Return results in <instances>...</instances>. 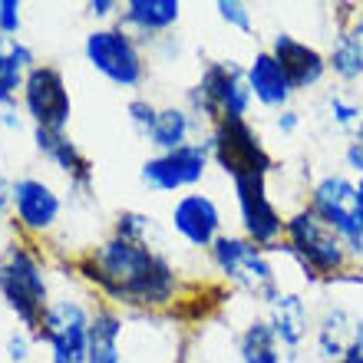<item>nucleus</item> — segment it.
Instances as JSON below:
<instances>
[{
  "label": "nucleus",
  "mask_w": 363,
  "mask_h": 363,
  "mask_svg": "<svg viewBox=\"0 0 363 363\" xmlns=\"http://www.w3.org/2000/svg\"><path fill=\"white\" fill-rule=\"evenodd\" d=\"M83 274L103 287L113 301L133 307H162L172 301L179 287L172 264L159 251L125 238L99 245L83 261Z\"/></svg>",
  "instance_id": "obj_1"
},
{
  "label": "nucleus",
  "mask_w": 363,
  "mask_h": 363,
  "mask_svg": "<svg viewBox=\"0 0 363 363\" xmlns=\"http://www.w3.org/2000/svg\"><path fill=\"white\" fill-rule=\"evenodd\" d=\"M0 294L7 301V307L20 317V324L30 334L40 337L43 327V314H47V277L33 251L23 245H7V251L0 255Z\"/></svg>",
  "instance_id": "obj_2"
},
{
  "label": "nucleus",
  "mask_w": 363,
  "mask_h": 363,
  "mask_svg": "<svg viewBox=\"0 0 363 363\" xmlns=\"http://www.w3.org/2000/svg\"><path fill=\"white\" fill-rule=\"evenodd\" d=\"M311 211L320 221H327L350 245V251L363 255V205L354 182L344 175H324L314 185Z\"/></svg>",
  "instance_id": "obj_3"
},
{
  "label": "nucleus",
  "mask_w": 363,
  "mask_h": 363,
  "mask_svg": "<svg viewBox=\"0 0 363 363\" xmlns=\"http://www.w3.org/2000/svg\"><path fill=\"white\" fill-rule=\"evenodd\" d=\"M211 255H215V264H218L221 274L228 277V281H235V284L251 291V294L264 297L268 304L277 301L274 268H271V261L261 255V248H255V241L218 235V241L211 245Z\"/></svg>",
  "instance_id": "obj_4"
},
{
  "label": "nucleus",
  "mask_w": 363,
  "mask_h": 363,
  "mask_svg": "<svg viewBox=\"0 0 363 363\" xmlns=\"http://www.w3.org/2000/svg\"><path fill=\"white\" fill-rule=\"evenodd\" d=\"M287 238H291V248L301 255L311 271L317 274H334V271L344 268L347 251H344V238L337 235L327 221H320L311 208L297 211L294 218H287L284 225Z\"/></svg>",
  "instance_id": "obj_5"
},
{
  "label": "nucleus",
  "mask_w": 363,
  "mask_h": 363,
  "mask_svg": "<svg viewBox=\"0 0 363 363\" xmlns=\"http://www.w3.org/2000/svg\"><path fill=\"white\" fill-rule=\"evenodd\" d=\"M195 99L208 116L215 119H245L251 106V86H248V69L238 63H211L201 73V83L195 89Z\"/></svg>",
  "instance_id": "obj_6"
},
{
  "label": "nucleus",
  "mask_w": 363,
  "mask_h": 363,
  "mask_svg": "<svg viewBox=\"0 0 363 363\" xmlns=\"http://www.w3.org/2000/svg\"><path fill=\"white\" fill-rule=\"evenodd\" d=\"M40 337L53 350V363H86L89 314L77 301H50Z\"/></svg>",
  "instance_id": "obj_7"
},
{
  "label": "nucleus",
  "mask_w": 363,
  "mask_h": 363,
  "mask_svg": "<svg viewBox=\"0 0 363 363\" xmlns=\"http://www.w3.org/2000/svg\"><path fill=\"white\" fill-rule=\"evenodd\" d=\"M86 60L96 73H103L116 86H139L143 79V57L129 33L123 30H93L86 37Z\"/></svg>",
  "instance_id": "obj_8"
},
{
  "label": "nucleus",
  "mask_w": 363,
  "mask_h": 363,
  "mask_svg": "<svg viewBox=\"0 0 363 363\" xmlns=\"http://www.w3.org/2000/svg\"><path fill=\"white\" fill-rule=\"evenodd\" d=\"M208 149L215 152L218 165L231 179H238V175H268L271 169L268 152L261 149L258 135L251 133L245 119H221Z\"/></svg>",
  "instance_id": "obj_9"
},
{
  "label": "nucleus",
  "mask_w": 363,
  "mask_h": 363,
  "mask_svg": "<svg viewBox=\"0 0 363 363\" xmlns=\"http://www.w3.org/2000/svg\"><path fill=\"white\" fill-rule=\"evenodd\" d=\"M23 106L37 129L63 133L69 123V89L63 83V73L53 67H33L23 79Z\"/></svg>",
  "instance_id": "obj_10"
},
{
  "label": "nucleus",
  "mask_w": 363,
  "mask_h": 363,
  "mask_svg": "<svg viewBox=\"0 0 363 363\" xmlns=\"http://www.w3.org/2000/svg\"><path fill=\"white\" fill-rule=\"evenodd\" d=\"M208 169V145H182L172 152H162L149 159L143 165V182L152 185L155 191H175V189H189L195 182L205 179Z\"/></svg>",
  "instance_id": "obj_11"
},
{
  "label": "nucleus",
  "mask_w": 363,
  "mask_h": 363,
  "mask_svg": "<svg viewBox=\"0 0 363 363\" xmlns=\"http://www.w3.org/2000/svg\"><path fill=\"white\" fill-rule=\"evenodd\" d=\"M264 179L268 175H238V179H231L235 182V195H238L241 221H245V231L251 235L255 245H271L287 225V221H281L274 205H271Z\"/></svg>",
  "instance_id": "obj_12"
},
{
  "label": "nucleus",
  "mask_w": 363,
  "mask_h": 363,
  "mask_svg": "<svg viewBox=\"0 0 363 363\" xmlns=\"http://www.w3.org/2000/svg\"><path fill=\"white\" fill-rule=\"evenodd\" d=\"M172 225L195 248H208L218 241L221 211L208 195H182L172 208Z\"/></svg>",
  "instance_id": "obj_13"
},
{
  "label": "nucleus",
  "mask_w": 363,
  "mask_h": 363,
  "mask_svg": "<svg viewBox=\"0 0 363 363\" xmlns=\"http://www.w3.org/2000/svg\"><path fill=\"white\" fill-rule=\"evenodd\" d=\"M271 57L281 63L284 77L291 79L294 89H311L317 86L327 73V60L317 53L314 47H307L301 40H294L291 33H277L274 47H271Z\"/></svg>",
  "instance_id": "obj_14"
},
{
  "label": "nucleus",
  "mask_w": 363,
  "mask_h": 363,
  "mask_svg": "<svg viewBox=\"0 0 363 363\" xmlns=\"http://www.w3.org/2000/svg\"><path fill=\"white\" fill-rule=\"evenodd\" d=\"M13 208L23 228L47 231L60 218V195L40 179H17L13 182Z\"/></svg>",
  "instance_id": "obj_15"
},
{
  "label": "nucleus",
  "mask_w": 363,
  "mask_h": 363,
  "mask_svg": "<svg viewBox=\"0 0 363 363\" xmlns=\"http://www.w3.org/2000/svg\"><path fill=\"white\" fill-rule=\"evenodd\" d=\"M317 350L324 360H344L350 350H363V320L344 307H330L317 327Z\"/></svg>",
  "instance_id": "obj_16"
},
{
  "label": "nucleus",
  "mask_w": 363,
  "mask_h": 363,
  "mask_svg": "<svg viewBox=\"0 0 363 363\" xmlns=\"http://www.w3.org/2000/svg\"><path fill=\"white\" fill-rule=\"evenodd\" d=\"M248 86H251V96H255L261 106H271V109L284 106L287 99H291V93H294L291 79L284 77L281 63L271 57L268 50L251 60V67H248Z\"/></svg>",
  "instance_id": "obj_17"
},
{
  "label": "nucleus",
  "mask_w": 363,
  "mask_h": 363,
  "mask_svg": "<svg viewBox=\"0 0 363 363\" xmlns=\"http://www.w3.org/2000/svg\"><path fill=\"white\" fill-rule=\"evenodd\" d=\"M241 363H291V347L277 337L271 320H255L238 340Z\"/></svg>",
  "instance_id": "obj_18"
},
{
  "label": "nucleus",
  "mask_w": 363,
  "mask_h": 363,
  "mask_svg": "<svg viewBox=\"0 0 363 363\" xmlns=\"http://www.w3.org/2000/svg\"><path fill=\"white\" fill-rule=\"evenodd\" d=\"M119 334H123V320L116 311H96L89 317V354L86 363H123L119 357Z\"/></svg>",
  "instance_id": "obj_19"
},
{
  "label": "nucleus",
  "mask_w": 363,
  "mask_h": 363,
  "mask_svg": "<svg viewBox=\"0 0 363 363\" xmlns=\"http://www.w3.org/2000/svg\"><path fill=\"white\" fill-rule=\"evenodd\" d=\"M37 149L47 155L50 162L57 165L60 172H67L69 179H77L79 185L89 182V162L83 159L77 145L69 143L63 133H47V129H37Z\"/></svg>",
  "instance_id": "obj_20"
},
{
  "label": "nucleus",
  "mask_w": 363,
  "mask_h": 363,
  "mask_svg": "<svg viewBox=\"0 0 363 363\" xmlns=\"http://www.w3.org/2000/svg\"><path fill=\"white\" fill-rule=\"evenodd\" d=\"M307 324H311V317H307L304 301L297 294H277V301L271 304V327L291 350L304 340Z\"/></svg>",
  "instance_id": "obj_21"
},
{
  "label": "nucleus",
  "mask_w": 363,
  "mask_h": 363,
  "mask_svg": "<svg viewBox=\"0 0 363 363\" xmlns=\"http://www.w3.org/2000/svg\"><path fill=\"white\" fill-rule=\"evenodd\" d=\"M33 69V53L20 40H7L0 50V103H13L17 89H23V79Z\"/></svg>",
  "instance_id": "obj_22"
},
{
  "label": "nucleus",
  "mask_w": 363,
  "mask_h": 363,
  "mask_svg": "<svg viewBox=\"0 0 363 363\" xmlns=\"http://www.w3.org/2000/svg\"><path fill=\"white\" fill-rule=\"evenodd\" d=\"M189 133H191L189 113H185V109H175V106H169V109H159V113H155V123L149 125L145 139H149L155 149L172 152V149L189 145V143H185V139H189Z\"/></svg>",
  "instance_id": "obj_23"
},
{
  "label": "nucleus",
  "mask_w": 363,
  "mask_h": 363,
  "mask_svg": "<svg viewBox=\"0 0 363 363\" xmlns=\"http://www.w3.org/2000/svg\"><path fill=\"white\" fill-rule=\"evenodd\" d=\"M182 7L179 0H129L125 4V23L145 30V33H155V30H165L172 27L179 20Z\"/></svg>",
  "instance_id": "obj_24"
},
{
  "label": "nucleus",
  "mask_w": 363,
  "mask_h": 363,
  "mask_svg": "<svg viewBox=\"0 0 363 363\" xmlns=\"http://www.w3.org/2000/svg\"><path fill=\"white\" fill-rule=\"evenodd\" d=\"M327 67L334 69L340 79H360L363 77V57H360V50H357L347 37L337 40V47L330 50V57H327Z\"/></svg>",
  "instance_id": "obj_25"
},
{
  "label": "nucleus",
  "mask_w": 363,
  "mask_h": 363,
  "mask_svg": "<svg viewBox=\"0 0 363 363\" xmlns=\"http://www.w3.org/2000/svg\"><path fill=\"white\" fill-rule=\"evenodd\" d=\"M149 235H155V225L152 218H145V215H123L119 225H116V238H125V241H135V245H149ZM152 248V245H149Z\"/></svg>",
  "instance_id": "obj_26"
},
{
  "label": "nucleus",
  "mask_w": 363,
  "mask_h": 363,
  "mask_svg": "<svg viewBox=\"0 0 363 363\" xmlns=\"http://www.w3.org/2000/svg\"><path fill=\"white\" fill-rule=\"evenodd\" d=\"M221 13V20L225 23H231V27H238V30H245V33H251V13H248V7L245 4H238V0H221L218 7H215Z\"/></svg>",
  "instance_id": "obj_27"
},
{
  "label": "nucleus",
  "mask_w": 363,
  "mask_h": 363,
  "mask_svg": "<svg viewBox=\"0 0 363 363\" xmlns=\"http://www.w3.org/2000/svg\"><path fill=\"white\" fill-rule=\"evenodd\" d=\"M0 33L13 40L20 33V4L17 0H0Z\"/></svg>",
  "instance_id": "obj_28"
},
{
  "label": "nucleus",
  "mask_w": 363,
  "mask_h": 363,
  "mask_svg": "<svg viewBox=\"0 0 363 363\" xmlns=\"http://www.w3.org/2000/svg\"><path fill=\"white\" fill-rule=\"evenodd\" d=\"M330 113H334V119L340 125H354V123H360L363 109L357 103H347L344 96H334V99H330Z\"/></svg>",
  "instance_id": "obj_29"
},
{
  "label": "nucleus",
  "mask_w": 363,
  "mask_h": 363,
  "mask_svg": "<svg viewBox=\"0 0 363 363\" xmlns=\"http://www.w3.org/2000/svg\"><path fill=\"white\" fill-rule=\"evenodd\" d=\"M155 113H159V109L149 106V103H143V99H133V103H129V119L143 129V135L149 133V125L155 123Z\"/></svg>",
  "instance_id": "obj_30"
},
{
  "label": "nucleus",
  "mask_w": 363,
  "mask_h": 363,
  "mask_svg": "<svg viewBox=\"0 0 363 363\" xmlns=\"http://www.w3.org/2000/svg\"><path fill=\"white\" fill-rule=\"evenodd\" d=\"M27 350H30V340H27V334H10L7 337V357L13 363H23L27 360Z\"/></svg>",
  "instance_id": "obj_31"
},
{
  "label": "nucleus",
  "mask_w": 363,
  "mask_h": 363,
  "mask_svg": "<svg viewBox=\"0 0 363 363\" xmlns=\"http://www.w3.org/2000/svg\"><path fill=\"white\" fill-rule=\"evenodd\" d=\"M347 165L363 175V125H360V133L354 135V143L347 145Z\"/></svg>",
  "instance_id": "obj_32"
},
{
  "label": "nucleus",
  "mask_w": 363,
  "mask_h": 363,
  "mask_svg": "<svg viewBox=\"0 0 363 363\" xmlns=\"http://www.w3.org/2000/svg\"><path fill=\"white\" fill-rule=\"evenodd\" d=\"M0 125L20 129V119H17V113H13V103H0Z\"/></svg>",
  "instance_id": "obj_33"
},
{
  "label": "nucleus",
  "mask_w": 363,
  "mask_h": 363,
  "mask_svg": "<svg viewBox=\"0 0 363 363\" xmlns=\"http://www.w3.org/2000/svg\"><path fill=\"white\" fill-rule=\"evenodd\" d=\"M344 37L350 40V43H354L357 50H360V57H363V17H360V20H354V27L347 30Z\"/></svg>",
  "instance_id": "obj_34"
},
{
  "label": "nucleus",
  "mask_w": 363,
  "mask_h": 363,
  "mask_svg": "<svg viewBox=\"0 0 363 363\" xmlns=\"http://www.w3.org/2000/svg\"><path fill=\"white\" fill-rule=\"evenodd\" d=\"M7 205H13V185H7V182L0 179V215L7 211Z\"/></svg>",
  "instance_id": "obj_35"
},
{
  "label": "nucleus",
  "mask_w": 363,
  "mask_h": 363,
  "mask_svg": "<svg viewBox=\"0 0 363 363\" xmlns=\"http://www.w3.org/2000/svg\"><path fill=\"white\" fill-rule=\"evenodd\" d=\"M86 10L93 17H106V13L113 10V0H93V4H86Z\"/></svg>",
  "instance_id": "obj_36"
},
{
  "label": "nucleus",
  "mask_w": 363,
  "mask_h": 363,
  "mask_svg": "<svg viewBox=\"0 0 363 363\" xmlns=\"http://www.w3.org/2000/svg\"><path fill=\"white\" fill-rule=\"evenodd\" d=\"M294 125H297V116L294 113H284L281 119H277V129H284V133H291Z\"/></svg>",
  "instance_id": "obj_37"
},
{
  "label": "nucleus",
  "mask_w": 363,
  "mask_h": 363,
  "mask_svg": "<svg viewBox=\"0 0 363 363\" xmlns=\"http://www.w3.org/2000/svg\"><path fill=\"white\" fill-rule=\"evenodd\" d=\"M337 363H363V350H350L344 360H337Z\"/></svg>",
  "instance_id": "obj_38"
},
{
  "label": "nucleus",
  "mask_w": 363,
  "mask_h": 363,
  "mask_svg": "<svg viewBox=\"0 0 363 363\" xmlns=\"http://www.w3.org/2000/svg\"><path fill=\"white\" fill-rule=\"evenodd\" d=\"M357 195H360V205H363V175H360V182H357Z\"/></svg>",
  "instance_id": "obj_39"
}]
</instances>
